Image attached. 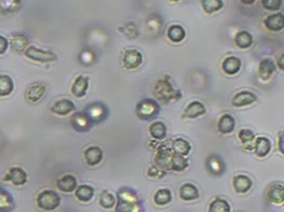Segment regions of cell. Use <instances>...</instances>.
Instances as JSON below:
<instances>
[{"instance_id":"1","label":"cell","mask_w":284,"mask_h":212,"mask_svg":"<svg viewBox=\"0 0 284 212\" xmlns=\"http://www.w3.org/2000/svg\"><path fill=\"white\" fill-rule=\"evenodd\" d=\"M153 94L162 103H170V102L178 101L182 97V93L173 86L170 76L169 75L163 76L157 82V84L154 85Z\"/></svg>"},{"instance_id":"2","label":"cell","mask_w":284,"mask_h":212,"mask_svg":"<svg viewBox=\"0 0 284 212\" xmlns=\"http://www.w3.org/2000/svg\"><path fill=\"white\" fill-rule=\"evenodd\" d=\"M37 206L43 210L53 211L60 206L61 197L53 190H45L36 197Z\"/></svg>"},{"instance_id":"3","label":"cell","mask_w":284,"mask_h":212,"mask_svg":"<svg viewBox=\"0 0 284 212\" xmlns=\"http://www.w3.org/2000/svg\"><path fill=\"white\" fill-rule=\"evenodd\" d=\"M173 155H175V154H173L171 150V146H169L167 144L159 145L156 157H154V164L157 165V168L162 171L171 170Z\"/></svg>"},{"instance_id":"4","label":"cell","mask_w":284,"mask_h":212,"mask_svg":"<svg viewBox=\"0 0 284 212\" xmlns=\"http://www.w3.org/2000/svg\"><path fill=\"white\" fill-rule=\"evenodd\" d=\"M160 112L159 104L156 100L145 99L141 101L137 106L138 117L142 120H150L158 116Z\"/></svg>"},{"instance_id":"5","label":"cell","mask_w":284,"mask_h":212,"mask_svg":"<svg viewBox=\"0 0 284 212\" xmlns=\"http://www.w3.org/2000/svg\"><path fill=\"white\" fill-rule=\"evenodd\" d=\"M138 206V201L135 200L131 191H119L118 202L116 205L115 212H134Z\"/></svg>"},{"instance_id":"6","label":"cell","mask_w":284,"mask_h":212,"mask_svg":"<svg viewBox=\"0 0 284 212\" xmlns=\"http://www.w3.org/2000/svg\"><path fill=\"white\" fill-rule=\"evenodd\" d=\"M86 117L89 119L92 123H100L101 121L106 120L108 117V108L106 105L101 103H93L85 108V111L83 112Z\"/></svg>"},{"instance_id":"7","label":"cell","mask_w":284,"mask_h":212,"mask_svg":"<svg viewBox=\"0 0 284 212\" xmlns=\"http://www.w3.org/2000/svg\"><path fill=\"white\" fill-rule=\"evenodd\" d=\"M25 54L28 57V59L35 61V62H40V63H48V62H54L57 60V55L54 52L38 49L34 46L28 47L27 49H26Z\"/></svg>"},{"instance_id":"8","label":"cell","mask_w":284,"mask_h":212,"mask_svg":"<svg viewBox=\"0 0 284 212\" xmlns=\"http://www.w3.org/2000/svg\"><path fill=\"white\" fill-rule=\"evenodd\" d=\"M143 63V55L140 51L135 49H128L124 53V59H122V64L126 69L133 70L140 67Z\"/></svg>"},{"instance_id":"9","label":"cell","mask_w":284,"mask_h":212,"mask_svg":"<svg viewBox=\"0 0 284 212\" xmlns=\"http://www.w3.org/2000/svg\"><path fill=\"white\" fill-rule=\"evenodd\" d=\"M206 169L214 176H221L226 171L225 162L216 155H212L206 159Z\"/></svg>"},{"instance_id":"10","label":"cell","mask_w":284,"mask_h":212,"mask_svg":"<svg viewBox=\"0 0 284 212\" xmlns=\"http://www.w3.org/2000/svg\"><path fill=\"white\" fill-rule=\"evenodd\" d=\"M206 113V108L203 103L199 101H193L191 103L185 107L184 112L182 114V118L188 119H194L203 116Z\"/></svg>"},{"instance_id":"11","label":"cell","mask_w":284,"mask_h":212,"mask_svg":"<svg viewBox=\"0 0 284 212\" xmlns=\"http://www.w3.org/2000/svg\"><path fill=\"white\" fill-rule=\"evenodd\" d=\"M3 179L15 186H23L27 183V173L22 168H12L6 173Z\"/></svg>"},{"instance_id":"12","label":"cell","mask_w":284,"mask_h":212,"mask_svg":"<svg viewBox=\"0 0 284 212\" xmlns=\"http://www.w3.org/2000/svg\"><path fill=\"white\" fill-rule=\"evenodd\" d=\"M264 25L272 32H279L284 28L283 13H275L264 19Z\"/></svg>"},{"instance_id":"13","label":"cell","mask_w":284,"mask_h":212,"mask_svg":"<svg viewBox=\"0 0 284 212\" xmlns=\"http://www.w3.org/2000/svg\"><path fill=\"white\" fill-rule=\"evenodd\" d=\"M256 101V95L250 92H241L236 94L232 99V105L235 107H244L255 103Z\"/></svg>"},{"instance_id":"14","label":"cell","mask_w":284,"mask_h":212,"mask_svg":"<svg viewBox=\"0 0 284 212\" xmlns=\"http://www.w3.org/2000/svg\"><path fill=\"white\" fill-rule=\"evenodd\" d=\"M75 109L76 106L74 104V102L68 99H62L57 101L53 105V107H51V112L59 116H66L70 113L75 112Z\"/></svg>"},{"instance_id":"15","label":"cell","mask_w":284,"mask_h":212,"mask_svg":"<svg viewBox=\"0 0 284 212\" xmlns=\"http://www.w3.org/2000/svg\"><path fill=\"white\" fill-rule=\"evenodd\" d=\"M103 152L99 146H91L85 151V159L88 165H97L101 163Z\"/></svg>"},{"instance_id":"16","label":"cell","mask_w":284,"mask_h":212,"mask_svg":"<svg viewBox=\"0 0 284 212\" xmlns=\"http://www.w3.org/2000/svg\"><path fill=\"white\" fill-rule=\"evenodd\" d=\"M77 186H78V182L75 176L72 174H67L61 177L57 183V187L62 192H65V193H69V192H73L77 189Z\"/></svg>"},{"instance_id":"17","label":"cell","mask_w":284,"mask_h":212,"mask_svg":"<svg viewBox=\"0 0 284 212\" xmlns=\"http://www.w3.org/2000/svg\"><path fill=\"white\" fill-rule=\"evenodd\" d=\"M88 89V78L83 75L77 76L74 84L72 86V93L77 98L85 97Z\"/></svg>"},{"instance_id":"18","label":"cell","mask_w":284,"mask_h":212,"mask_svg":"<svg viewBox=\"0 0 284 212\" xmlns=\"http://www.w3.org/2000/svg\"><path fill=\"white\" fill-rule=\"evenodd\" d=\"M72 124L76 131L78 132H87L91 128L92 122L86 117L85 113H78L74 115L72 118Z\"/></svg>"},{"instance_id":"19","label":"cell","mask_w":284,"mask_h":212,"mask_svg":"<svg viewBox=\"0 0 284 212\" xmlns=\"http://www.w3.org/2000/svg\"><path fill=\"white\" fill-rule=\"evenodd\" d=\"M242 68V62L236 56H229L223 62V70L225 73L229 75H234Z\"/></svg>"},{"instance_id":"20","label":"cell","mask_w":284,"mask_h":212,"mask_svg":"<svg viewBox=\"0 0 284 212\" xmlns=\"http://www.w3.org/2000/svg\"><path fill=\"white\" fill-rule=\"evenodd\" d=\"M218 131L222 134H230L234 131L235 128V120L231 115H223L218 120L217 124Z\"/></svg>"},{"instance_id":"21","label":"cell","mask_w":284,"mask_h":212,"mask_svg":"<svg viewBox=\"0 0 284 212\" xmlns=\"http://www.w3.org/2000/svg\"><path fill=\"white\" fill-rule=\"evenodd\" d=\"M254 150L259 157H265L268 155L270 150H272V142L265 137H257L255 140Z\"/></svg>"},{"instance_id":"22","label":"cell","mask_w":284,"mask_h":212,"mask_svg":"<svg viewBox=\"0 0 284 212\" xmlns=\"http://www.w3.org/2000/svg\"><path fill=\"white\" fill-rule=\"evenodd\" d=\"M171 150L175 155L185 157L191 153L192 146L186 140L178 138L176 140H173L171 142Z\"/></svg>"},{"instance_id":"23","label":"cell","mask_w":284,"mask_h":212,"mask_svg":"<svg viewBox=\"0 0 284 212\" xmlns=\"http://www.w3.org/2000/svg\"><path fill=\"white\" fill-rule=\"evenodd\" d=\"M233 187L237 193H246L253 187V181L246 175H236L233 178Z\"/></svg>"},{"instance_id":"24","label":"cell","mask_w":284,"mask_h":212,"mask_svg":"<svg viewBox=\"0 0 284 212\" xmlns=\"http://www.w3.org/2000/svg\"><path fill=\"white\" fill-rule=\"evenodd\" d=\"M179 195L183 201H195L199 197V191L193 184H184L180 187Z\"/></svg>"},{"instance_id":"25","label":"cell","mask_w":284,"mask_h":212,"mask_svg":"<svg viewBox=\"0 0 284 212\" xmlns=\"http://www.w3.org/2000/svg\"><path fill=\"white\" fill-rule=\"evenodd\" d=\"M276 71V65L274 62L269 59H264L261 61L259 66V73L261 79L267 81L270 79V76Z\"/></svg>"},{"instance_id":"26","label":"cell","mask_w":284,"mask_h":212,"mask_svg":"<svg viewBox=\"0 0 284 212\" xmlns=\"http://www.w3.org/2000/svg\"><path fill=\"white\" fill-rule=\"evenodd\" d=\"M238 138H240L245 150L253 151L255 149L256 136L253 131L246 130V128H245V130H241L240 133H238Z\"/></svg>"},{"instance_id":"27","label":"cell","mask_w":284,"mask_h":212,"mask_svg":"<svg viewBox=\"0 0 284 212\" xmlns=\"http://www.w3.org/2000/svg\"><path fill=\"white\" fill-rule=\"evenodd\" d=\"M284 188L282 185H273L270 186L267 191V198L274 204H281L284 200Z\"/></svg>"},{"instance_id":"28","label":"cell","mask_w":284,"mask_h":212,"mask_svg":"<svg viewBox=\"0 0 284 212\" xmlns=\"http://www.w3.org/2000/svg\"><path fill=\"white\" fill-rule=\"evenodd\" d=\"M186 36V32L183 27L179 24H173L167 31V37L172 43H181Z\"/></svg>"},{"instance_id":"29","label":"cell","mask_w":284,"mask_h":212,"mask_svg":"<svg viewBox=\"0 0 284 212\" xmlns=\"http://www.w3.org/2000/svg\"><path fill=\"white\" fill-rule=\"evenodd\" d=\"M235 45L241 49H247L249 47L253 46L254 44V38L249 32L247 31H241L238 32L234 38Z\"/></svg>"},{"instance_id":"30","label":"cell","mask_w":284,"mask_h":212,"mask_svg":"<svg viewBox=\"0 0 284 212\" xmlns=\"http://www.w3.org/2000/svg\"><path fill=\"white\" fill-rule=\"evenodd\" d=\"M149 132L151 137L156 139L157 141L164 140L167 135V127L161 121H157L149 126Z\"/></svg>"},{"instance_id":"31","label":"cell","mask_w":284,"mask_h":212,"mask_svg":"<svg viewBox=\"0 0 284 212\" xmlns=\"http://www.w3.org/2000/svg\"><path fill=\"white\" fill-rule=\"evenodd\" d=\"M95 191L91 187V186L87 185H82L80 187L76 189V197L78 198L80 202H89L94 196Z\"/></svg>"},{"instance_id":"32","label":"cell","mask_w":284,"mask_h":212,"mask_svg":"<svg viewBox=\"0 0 284 212\" xmlns=\"http://www.w3.org/2000/svg\"><path fill=\"white\" fill-rule=\"evenodd\" d=\"M14 89V83L9 75L1 74L0 75V97H6L11 94Z\"/></svg>"},{"instance_id":"33","label":"cell","mask_w":284,"mask_h":212,"mask_svg":"<svg viewBox=\"0 0 284 212\" xmlns=\"http://www.w3.org/2000/svg\"><path fill=\"white\" fill-rule=\"evenodd\" d=\"M10 44H11L12 48L14 49L15 51H17V52H22V51L26 50V48H28L29 41L25 35L18 34V35H14V36L11 37Z\"/></svg>"},{"instance_id":"34","label":"cell","mask_w":284,"mask_h":212,"mask_svg":"<svg viewBox=\"0 0 284 212\" xmlns=\"http://www.w3.org/2000/svg\"><path fill=\"white\" fill-rule=\"evenodd\" d=\"M45 93H46V87L44 85L42 84L32 85L27 93V98L31 102H37L43 98Z\"/></svg>"},{"instance_id":"35","label":"cell","mask_w":284,"mask_h":212,"mask_svg":"<svg viewBox=\"0 0 284 212\" xmlns=\"http://www.w3.org/2000/svg\"><path fill=\"white\" fill-rule=\"evenodd\" d=\"M154 203L159 206H165V205L170 204L171 202V192L169 189H160L157 191V193L154 194Z\"/></svg>"},{"instance_id":"36","label":"cell","mask_w":284,"mask_h":212,"mask_svg":"<svg viewBox=\"0 0 284 212\" xmlns=\"http://www.w3.org/2000/svg\"><path fill=\"white\" fill-rule=\"evenodd\" d=\"M209 212H231V207L226 200L216 198L210 204Z\"/></svg>"},{"instance_id":"37","label":"cell","mask_w":284,"mask_h":212,"mask_svg":"<svg viewBox=\"0 0 284 212\" xmlns=\"http://www.w3.org/2000/svg\"><path fill=\"white\" fill-rule=\"evenodd\" d=\"M99 203L101 207L106 209H111L115 206L116 197L112 193H110L109 191L105 190L101 192V194L99 196Z\"/></svg>"},{"instance_id":"38","label":"cell","mask_w":284,"mask_h":212,"mask_svg":"<svg viewBox=\"0 0 284 212\" xmlns=\"http://www.w3.org/2000/svg\"><path fill=\"white\" fill-rule=\"evenodd\" d=\"M12 207L13 201L11 195L0 188V212H8Z\"/></svg>"},{"instance_id":"39","label":"cell","mask_w":284,"mask_h":212,"mask_svg":"<svg viewBox=\"0 0 284 212\" xmlns=\"http://www.w3.org/2000/svg\"><path fill=\"white\" fill-rule=\"evenodd\" d=\"M201 5L206 13L211 14V13H214L223 9L224 2L222 0H203V1H201Z\"/></svg>"},{"instance_id":"40","label":"cell","mask_w":284,"mask_h":212,"mask_svg":"<svg viewBox=\"0 0 284 212\" xmlns=\"http://www.w3.org/2000/svg\"><path fill=\"white\" fill-rule=\"evenodd\" d=\"M188 166H189V160L185 157L173 155L172 163H171V170L180 172V171H184L185 169H188Z\"/></svg>"},{"instance_id":"41","label":"cell","mask_w":284,"mask_h":212,"mask_svg":"<svg viewBox=\"0 0 284 212\" xmlns=\"http://www.w3.org/2000/svg\"><path fill=\"white\" fill-rule=\"evenodd\" d=\"M283 1L281 0H263L262 5L263 8L267 11H277L282 6Z\"/></svg>"},{"instance_id":"42","label":"cell","mask_w":284,"mask_h":212,"mask_svg":"<svg viewBox=\"0 0 284 212\" xmlns=\"http://www.w3.org/2000/svg\"><path fill=\"white\" fill-rule=\"evenodd\" d=\"M21 5L19 1H0V8L4 13H11L15 11Z\"/></svg>"},{"instance_id":"43","label":"cell","mask_w":284,"mask_h":212,"mask_svg":"<svg viewBox=\"0 0 284 212\" xmlns=\"http://www.w3.org/2000/svg\"><path fill=\"white\" fill-rule=\"evenodd\" d=\"M148 175H149L150 177L162 178V177H164L166 175V172L157 168L156 165H153V166H151L149 170H148Z\"/></svg>"},{"instance_id":"44","label":"cell","mask_w":284,"mask_h":212,"mask_svg":"<svg viewBox=\"0 0 284 212\" xmlns=\"http://www.w3.org/2000/svg\"><path fill=\"white\" fill-rule=\"evenodd\" d=\"M9 47V42L3 36H0V54H3Z\"/></svg>"},{"instance_id":"45","label":"cell","mask_w":284,"mask_h":212,"mask_svg":"<svg viewBox=\"0 0 284 212\" xmlns=\"http://www.w3.org/2000/svg\"><path fill=\"white\" fill-rule=\"evenodd\" d=\"M282 142H283V132H280V134H279V150H280V152L283 154L284 151H283V144H282Z\"/></svg>"},{"instance_id":"46","label":"cell","mask_w":284,"mask_h":212,"mask_svg":"<svg viewBox=\"0 0 284 212\" xmlns=\"http://www.w3.org/2000/svg\"><path fill=\"white\" fill-rule=\"evenodd\" d=\"M283 54H281L280 55V57L278 59V67H279V69L281 70V71H283Z\"/></svg>"},{"instance_id":"47","label":"cell","mask_w":284,"mask_h":212,"mask_svg":"<svg viewBox=\"0 0 284 212\" xmlns=\"http://www.w3.org/2000/svg\"><path fill=\"white\" fill-rule=\"evenodd\" d=\"M254 2H255V1H242V3H250V4L254 3Z\"/></svg>"}]
</instances>
